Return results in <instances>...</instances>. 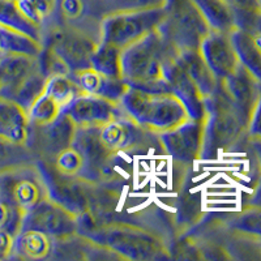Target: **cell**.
<instances>
[{
	"mask_svg": "<svg viewBox=\"0 0 261 261\" xmlns=\"http://www.w3.org/2000/svg\"><path fill=\"white\" fill-rule=\"evenodd\" d=\"M106 16L115 13L141 12L161 9L165 7L166 0H102Z\"/></svg>",
	"mask_w": 261,
	"mask_h": 261,
	"instance_id": "cell-32",
	"label": "cell"
},
{
	"mask_svg": "<svg viewBox=\"0 0 261 261\" xmlns=\"http://www.w3.org/2000/svg\"><path fill=\"white\" fill-rule=\"evenodd\" d=\"M80 93L83 92L69 74L50 76L42 94L30 107V124H46L55 120Z\"/></svg>",
	"mask_w": 261,
	"mask_h": 261,
	"instance_id": "cell-13",
	"label": "cell"
},
{
	"mask_svg": "<svg viewBox=\"0 0 261 261\" xmlns=\"http://www.w3.org/2000/svg\"><path fill=\"white\" fill-rule=\"evenodd\" d=\"M248 136L249 140L261 144V95L257 106L255 109V113L252 115V119H251V123H249Z\"/></svg>",
	"mask_w": 261,
	"mask_h": 261,
	"instance_id": "cell-34",
	"label": "cell"
},
{
	"mask_svg": "<svg viewBox=\"0 0 261 261\" xmlns=\"http://www.w3.org/2000/svg\"><path fill=\"white\" fill-rule=\"evenodd\" d=\"M30 119L25 107L13 99L0 97V136L27 144Z\"/></svg>",
	"mask_w": 261,
	"mask_h": 261,
	"instance_id": "cell-23",
	"label": "cell"
},
{
	"mask_svg": "<svg viewBox=\"0 0 261 261\" xmlns=\"http://www.w3.org/2000/svg\"><path fill=\"white\" fill-rule=\"evenodd\" d=\"M22 228H32L60 239L79 232L80 223L76 214L48 196L25 214Z\"/></svg>",
	"mask_w": 261,
	"mask_h": 261,
	"instance_id": "cell-14",
	"label": "cell"
},
{
	"mask_svg": "<svg viewBox=\"0 0 261 261\" xmlns=\"http://www.w3.org/2000/svg\"><path fill=\"white\" fill-rule=\"evenodd\" d=\"M64 113L71 116L77 127H102L125 115L120 102L88 93H80Z\"/></svg>",
	"mask_w": 261,
	"mask_h": 261,
	"instance_id": "cell-17",
	"label": "cell"
},
{
	"mask_svg": "<svg viewBox=\"0 0 261 261\" xmlns=\"http://www.w3.org/2000/svg\"><path fill=\"white\" fill-rule=\"evenodd\" d=\"M260 244H261V241H260Z\"/></svg>",
	"mask_w": 261,
	"mask_h": 261,
	"instance_id": "cell-37",
	"label": "cell"
},
{
	"mask_svg": "<svg viewBox=\"0 0 261 261\" xmlns=\"http://www.w3.org/2000/svg\"><path fill=\"white\" fill-rule=\"evenodd\" d=\"M258 3H260V6H261V0H258Z\"/></svg>",
	"mask_w": 261,
	"mask_h": 261,
	"instance_id": "cell-36",
	"label": "cell"
},
{
	"mask_svg": "<svg viewBox=\"0 0 261 261\" xmlns=\"http://www.w3.org/2000/svg\"><path fill=\"white\" fill-rule=\"evenodd\" d=\"M165 74L170 92L174 93L186 106L190 118L202 120L205 116V98L181 64L178 53L167 60Z\"/></svg>",
	"mask_w": 261,
	"mask_h": 261,
	"instance_id": "cell-18",
	"label": "cell"
},
{
	"mask_svg": "<svg viewBox=\"0 0 261 261\" xmlns=\"http://www.w3.org/2000/svg\"><path fill=\"white\" fill-rule=\"evenodd\" d=\"M69 76L83 93L99 95L116 102H120L129 88L123 79L109 76L93 67L71 72Z\"/></svg>",
	"mask_w": 261,
	"mask_h": 261,
	"instance_id": "cell-21",
	"label": "cell"
},
{
	"mask_svg": "<svg viewBox=\"0 0 261 261\" xmlns=\"http://www.w3.org/2000/svg\"><path fill=\"white\" fill-rule=\"evenodd\" d=\"M33 161L37 160L27 144L0 136V172Z\"/></svg>",
	"mask_w": 261,
	"mask_h": 261,
	"instance_id": "cell-31",
	"label": "cell"
},
{
	"mask_svg": "<svg viewBox=\"0 0 261 261\" xmlns=\"http://www.w3.org/2000/svg\"><path fill=\"white\" fill-rule=\"evenodd\" d=\"M76 132V123L63 113L46 124H30L27 145L37 161L47 162L73 145Z\"/></svg>",
	"mask_w": 261,
	"mask_h": 261,
	"instance_id": "cell-12",
	"label": "cell"
},
{
	"mask_svg": "<svg viewBox=\"0 0 261 261\" xmlns=\"http://www.w3.org/2000/svg\"><path fill=\"white\" fill-rule=\"evenodd\" d=\"M48 196L47 179L37 161L0 172V200L24 217Z\"/></svg>",
	"mask_w": 261,
	"mask_h": 261,
	"instance_id": "cell-7",
	"label": "cell"
},
{
	"mask_svg": "<svg viewBox=\"0 0 261 261\" xmlns=\"http://www.w3.org/2000/svg\"><path fill=\"white\" fill-rule=\"evenodd\" d=\"M0 25L27 33L42 42V29L24 15L17 0H0Z\"/></svg>",
	"mask_w": 261,
	"mask_h": 261,
	"instance_id": "cell-27",
	"label": "cell"
},
{
	"mask_svg": "<svg viewBox=\"0 0 261 261\" xmlns=\"http://www.w3.org/2000/svg\"><path fill=\"white\" fill-rule=\"evenodd\" d=\"M235 12H260L258 0H225Z\"/></svg>",
	"mask_w": 261,
	"mask_h": 261,
	"instance_id": "cell-35",
	"label": "cell"
},
{
	"mask_svg": "<svg viewBox=\"0 0 261 261\" xmlns=\"http://www.w3.org/2000/svg\"><path fill=\"white\" fill-rule=\"evenodd\" d=\"M43 50V43L27 33L18 32L0 25V51L4 54H22L39 57Z\"/></svg>",
	"mask_w": 261,
	"mask_h": 261,
	"instance_id": "cell-26",
	"label": "cell"
},
{
	"mask_svg": "<svg viewBox=\"0 0 261 261\" xmlns=\"http://www.w3.org/2000/svg\"><path fill=\"white\" fill-rule=\"evenodd\" d=\"M162 151L176 163L190 165L201 160L204 148V119L186 123L160 135Z\"/></svg>",
	"mask_w": 261,
	"mask_h": 261,
	"instance_id": "cell-16",
	"label": "cell"
},
{
	"mask_svg": "<svg viewBox=\"0 0 261 261\" xmlns=\"http://www.w3.org/2000/svg\"><path fill=\"white\" fill-rule=\"evenodd\" d=\"M20 9L24 15L42 29L55 22L58 9V0H17Z\"/></svg>",
	"mask_w": 261,
	"mask_h": 261,
	"instance_id": "cell-29",
	"label": "cell"
},
{
	"mask_svg": "<svg viewBox=\"0 0 261 261\" xmlns=\"http://www.w3.org/2000/svg\"><path fill=\"white\" fill-rule=\"evenodd\" d=\"M212 30L232 33L237 29L235 11L225 0H195Z\"/></svg>",
	"mask_w": 261,
	"mask_h": 261,
	"instance_id": "cell-25",
	"label": "cell"
},
{
	"mask_svg": "<svg viewBox=\"0 0 261 261\" xmlns=\"http://www.w3.org/2000/svg\"><path fill=\"white\" fill-rule=\"evenodd\" d=\"M92 67L109 76L123 79L122 50L110 43L101 42L92 58Z\"/></svg>",
	"mask_w": 261,
	"mask_h": 261,
	"instance_id": "cell-30",
	"label": "cell"
},
{
	"mask_svg": "<svg viewBox=\"0 0 261 261\" xmlns=\"http://www.w3.org/2000/svg\"><path fill=\"white\" fill-rule=\"evenodd\" d=\"M178 51L167 43L158 30L122 50V77L130 88L170 92L166 63Z\"/></svg>",
	"mask_w": 261,
	"mask_h": 261,
	"instance_id": "cell-2",
	"label": "cell"
},
{
	"mask_svg": "<svg viewBox=\"0 0 261 261\" xmlns=\"http://www.w3.org/2000/svg\"><path fill=\"white\" fill-rule=\"evenodd\" d=\"M163 16V8L106 16L102 29V42L124 50L157 30Z\"/></svg>",
	"mask_w": 261,
	"mask_h": 261,
	"instance_id": "cell-9",
	"label": "cell"
},
{
	"mask_svg": "<svg viewBox=\"0 0 261 261\" xmlns=\"http://www.w3.org/2000/svg\"><path fill=\"white\" fill-rule=\"evenodd\" d=\"M83 235L107 247L122 260H172L171 244L175 234L160 214H149L140 220L116 218L102 223Z\"/></svg>",
	"mask_w": 261,
	"mask_h": 261,
	"instance_id": "cell-1",
	"label": "cell"
},
{
	"mask_svg": "<svg viewBox=\"0 0 261 261\" xmlns=\"http://www.w3.org/2000/svg\"><path fill=\"white\" fill-rule=\"evenodd\" d=\"M106 18L102 0H58L55 22L84 33L98 43Z\"/></svg>",
	"mask_w": 261,
	"mask_h": 261,
	"instance_id": "cell-15",
	"label": "cell"
},
{
	"mask_svg": "<svg viewBox=\"0 0 261 261\" xmlns=\"http://www.w3.org/2000/svg\"><path fill=\"white\" fill-rule=\"evenodd\" d=\"M178 57L187 73L190 74V77L195 81L201 94L206 99L216 89L218 79L213 73L206 60L204 59L200 48L199 50L179 51Z\"/></svg>",
	"mask_w": 261,
	"mask_h": 261,
	"instance_id": "cell-24",
	"label": "cell"
},
{
	"mask_svg": "<svg viewBox=\"0 0 261 261\" xmlns=\"http://www.w3.org/2000/svg\"><path fill=\"white\" fill-rule=\"evenodd\" d=\"M226 227L247 237L261 241V208L251 206L231 214L228 220H221Z\"/></svg>",
	"mask_w": 261,
	"mask_h": 261,
	"instance_id": "cell-28",
	"label": "cell"
},
{
	"mask_svg": "<svg viewBox=\"0 0 261 261\" xmlns=\"http://www.w3.org/2000/svg\"><path fill=\"white\" fill-rule=\"evenodd\" d=\"M55 239L32 228H22L15 238L11 260H51Z\"/></svg>",
	"mask_w": 261,
	"mask_h": 261,
	"instance_id": "cell-22",
	"label": "cell"
},
{
	"mask_svg": "<svg viewBox=\"0 0 261 261\" xmlns=\"http://www.w3.org/2000/svg\"><path fill=\"white\" fill-rule=\"evenodd\" d=\"M47 80L39 57L22 54L0 57V97L13 99L28 113L42 94Z\"/></svg>",
	"mask_w": 261,
	"mask_h": 261,
	"instance_id": "cell-5",
	"label": "cell"
},
{
	"mask_svg": "<svg viewBox=\"0 0 261 261\" xmlns=\"http://www.w3.org/2000/svg\"><path fill=\"white\" fill-rule=\"evenodd\" d=\"M158 32L176 51L199 50L212 28L195 0H166Z\"/></svg>",
	"mask_w": 261,
	"mask_h": 261,
	"instance_id": "cell-6",
	"label": "cell"
},
{
	"mask_svg": "<svg viewBox=\"0 0 261 261\" xmlns=\"http://www.w3.org/2000/svg\"><path fill=\"white\" fill-rule=\"evenodd\" d=\"M99 136L116 155L144 154L151 149H162L160 135L140 125L127 114L99 127Z\"/></svg>",
	"mask_w": 261,
	"mask_h": 261,
	"instance_id": "cell-10",
	"label": "cell"
},
{
	"mask_svg": "<svg viewBox=\"0 0 261 261\" xmlns=\"http://www.w3.org/2000/svg\"><path fill=\"white\" fill-rule=\"evenodd\" d=\"M200 51L218 80H225L231 76L241 65L232 43L231 33L212 30L202 41Z\"/></svg>",
	"mask_w": 261,
	"mask_h": 261,
	"instance_id": "cell-19",
	"label": "cell"
},
{
	"mask_svg": "<svg viewBox=\"0 0 261 261\" xmlns=\"http://www.w3.org/2000/svg\"><path fill=\"white\" fill-rule=\"evenodd\" d=\"M120 103L129 118L157 135L191 119L186 106L172 92H150L129 86Z\"/></svg>",
	"mask_w": 261,
	"mask_h": 261,
	"instance_id": "cell-4",
	"label": "cell"
},
{
	"mask_svg": "<svg viewBox=\"0 0 261 261\" xmlns=\"http://www.w3.org/2000/svg\"><path fill=\"white\" fill-rule=\"evenodd\" d=\"M73 146L84 160V178L98 181H122L116 174L119 155L105 145L99 127H77Z\"/></svg>",
	"mask_w": 261,
	"mask_h": 261,
	"instance_id": "cell-11",
	"label": "cell"
},
{
	"mask_svg": "<svg viewBox=\"0 0 261 261\" xmlns=\"http://www.w3.org/2000/svg\"><path fill=\"white\" fill-rule=\"evenodd\" d=\"M222 83L232 103L249 124L260 99L261 81L241 64L239 68L231 76L222 80Z\"/></svg>",
	"mask_w": 261,
	"mask_h": 261,
	"instance_id": "cell-20",
	"label": "cell"
},
{
	"mask_svg": "<svg viewBox=\"0 0 261 261\" xmlns=\"http://www.w3.org/2000/svg\"><path fill=\"white\" fill-rule=\"evenodd\" d=\"M42 43L62 60L69 73L92 67V58L99 46L89 36L58 22L43 30Z\"/></svg>",
	"mask_w": 261,
	"mask_h": 261,
	"instance_id": "cell-8",
	"label": "cell"
},
{
	"mask_svg": "<svg viewBox=\"0 0 261 261\" xmlns=\"http://www.w3.org/2000/svg\"><path fill=\"white\" fill-rule=\"evenodd\" d=\"M15 238V235L8 230L0 228V260H11Z\"/></svg>",
	"mask_w": 261,
	"mask_h": 261,
	"instance_id": "cell-33",
	"label": "cell"
},
{
	"mask_svg": "<svg viewBox=\"0 0 261 261\" xmlns=\"http://www.w3.org/2000/svg\"><path fill=\"white\" fill-rule=\"evenodd\" d=\"M249 124L228 97L222 80L205 99L201 160H213L248 139Z\"/></svg>",
	"mask_w": 261,
	"mask_h": 261,
	"instance_id": "cell-3",
	"label": "cell"
}]
</instances>
